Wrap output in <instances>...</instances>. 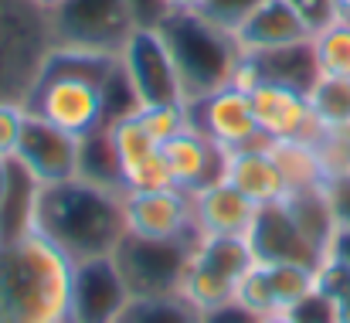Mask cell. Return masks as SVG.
Segmentation results:
<instances>
[{
  "label": "cell",
  "instance_id": "obj_1",
  "mask_svg": "<svg viewBox=\"0 0 350 323\" xmlns=\"http://www.w3.org/2000/svg\"><path fill=\"white\" fill-rule=\"evenodd\" d=\"M72 269L38 228L0 238V323H68Z\"/></svg>",
  "mask_w": 350,
  "mask_h": 323
},
{
  "label": "cell",
  "instance_id": "obj_2",
  "mask_svg": "<svg viewBox=\"0 0 350 323\" xmlns=\"http://www.w3.org/2000/svg\"><path fill=\"white\" fill-rule=\"evenodd\" d=\"M31 228L55 242L72 262L113 255L126 235L122 194L82 177L38 188Z\"/></svg>",
  "mask_w": 350,
  "mask_h": 323
},
{
  "label": "cell",
  "instance_id": "obj_3",
  "mask_svg": "<svg viewBox=\"0 0 350 323\" xmlns=\"http://www.w3.org/2000/svg\"><path fill=\"white\" fill-rule=\"evenodd\" d=\"M153 24L160 27L174 55L187 103L221 86H232L234 72L245 58L241 48L234 44V34L211 24L204 14H180V10H163L153 17Z\"/></svg>",
  "mask_w": 350,
  "mask_h": 323
},
{
  "label": "cell",
  "instance_id": "obj_4",
  "mask_svg": "<svg viewBox=\"0 0 350 323\" xmlns=\"http://www.w3.org/2000/svg\"><path fill=\"white\" fill-rule=\"evenodd\" d=\"M51 44V21L38 3L0 0V99L24 103Z\"/></svg>",
  "mask_w": 350,
  "mask_h": 323
},
{
  "label": "cell",
  "instance_id": "obj_5",
  "mask_svg": "<svg viewBox=\"0 0 350 323\" xmlns=\"http://www.w3.org/2000/svg\"><path fill=\"white\" fill-rule=\"evenodd\" d=\"M55 44L119 55L139 17V0H62L51 14Z\"/></svg>",
  "mask_w": 350,
  "mask_h": 323
},
{
  "label": "cell",
  "instance_id": "obj_6",
  "mask_svg": "<svg viewBox=\"0 0 350 323\" xmlns=\"http://www.w3.org/2000/svg\"><path fill=\"white\" fill-rule=\"evenodd\" d=\"M194 245L198 238H139L126 231L113 259L133 296H167L180 293Z\"/></svg>",
  "mask_w": 350,
  "mask_h": 323
},
{
  "label": "cell",
  "instance_id": "obj_7",
  "mask_svg": "<svg viewBox=\"0 0 350 323\" xmlns=\"http://www.w3.org/2000/svg\"><path fill=\"white\" fill-rule=\"evenodd\" d=\"M119 68L136 96L139 106H167V103H187L174 55L153 21H139L126 44L119 48Z\"/></svg>",
  "mask_w": 350,
  "mask_h": 323
},
{
  "label": "cell",
  "instance_id": "obj_8",
  "mask_svg": "<svg viewBox=\"0 0 350 323\" xmlns=\"http://www.w3.org/2000/svg\"><path fill=\"white\" fill-rule=\"evenodd\" d=\"M79 140L82 136H75V133H68V129L27 112L24 126H21L14 164L38 188L72 181V177H79Z\"/></svg>",
  "mask_w": 350,
  "mask_h": 323
},
{
  "label": "cell",
  "instance_id": "obj_9",
  "mask_svg": "<svg viewBox=\"0 0 350 323\" xmlns=\"http://www.w3.org/2000/svg\"><path fill=\"white\" fill-rule=\"evenodd\" d=\"M129 300L133 293L113 255L75 262L72 293H68V323H116Z\"/></svg>",
  "mask_w": 350,
  "mask_h": 323
},
{
  "label": "cell",
  "instance_id": "obj_10",
  "mask_svg": "<svg viewBox=\"0 0 350 323\" xmlns=\"http://www.w3.org/2000/svg\"><path fill=\"white\" fill-rule=\"evenodd\" d=\"M187 116H191L194 129H201L204 136H211L225 150H245V146L269 143L258 129V119H255L248 92H241L238 86H221L208 96L191 99Z\"/></svg>",
  "mask_w": 350,
  "mask_h": 323
},
{
  "label": "cell",
  "instance_id": "obj_11",
  "mask_svg": "<svg viewBox=\"0 0 350 323\" xmlns=\"http://www.w3.org/2000/svg\"><path fill=\"white\" fill-rule=\"evenodd\" d=\"M122 215L126 231L139 238H201L194 224V198L180 188L126 191Z\"/></svg>",
  "mask_w": 350,
  "mask_h": 323
},
{
  "label": "cell",
  "instance_id": "obj_12",
  "mask_svg": "<svg viewBox=\"0 0 350 323\" xmlns=\"http://www.w3.org/2000/svg\"><path fill=\"white\" fill-rule=\"evenodd\" d=\"M255 119L262 136L272 140H313L320 136V126L313 119V109L306 99V89L275 82V79H258L248 92Z\"/></svg>",
  "mask_w": 350,
  "mask_h": 323
},
{
  "label": "cell",
  "instance_id": "obj_13",
  "mask_svg": "<svg viewBox=\"0 0 350 323\" xmlns=\"http://www.w3.org/2000/svg\"><path fill=\"white\" fill-rule=\"evenodd\" d=\"M313 24L293 0H262L234 31V44L241 55H269L293 44H310Z\"/></svg>",
  "mask_w": 350,
  "mask_h": 323
},
{
  "label": "cell",
  "instance_id": "obj_14",
  "mask_svg": "<svg viewBox=\"0 0 350 323\" xmlns=\"http://www.w3.org/2000/svg\"><path fill=\"white\" fill-rule=\"evenodd\" d=\"M160 153L170 167L174 188H180L187 194H194V191H201V188L225 177L228 150L221 143H215L211 136H204L201 129H194V126H187L184 133L160 143Z\"/></svg>",
  "mask_w": 350,
  "mask_h": 323
},
{
  "label": "cell",
  "instance_id": "obj_15",
  "mask_svg": "<svg viewBox=\"0 0 350 323\" xmlns=\"http://www.w3.org/2000/svg\"><path fill=\"white\" fill-rule=\"evenodd\" d=\"M248 245L255 252V262H303L313 269L323 262V252L299 231L282 201L258 208L255 224L248 231Z\"/></svg>",
  "mask_w": 350,
  "mask_h": 323
},
{
  "label": "cell",
  "instance_id": "obj_16",
  "mask_svg": "<svg viewBox=\"0 0 350 323\" xmlns=\"http://www.w3.org/2000/svg\"><path fill=\"white\" fill-rule=\"evenodd\" d=\"M194 224L198 235H234V238H248L258 205L248 201L238 188H232L225 177L194 191Z\"/></svg>",
  "mask_w": 350,
  "mask_h": 323
},
{
  "label": "cell",
  "instance_id": "obj_17",
  "mask_svg": "<svg viewBox=\"0 0 350 323\" xmlns=\"http://www.w3.org/2000/svg\"><path fill=\"white\" fill-rule=\"evenodd\" d=\"M225 181H228L232 188H238L248 201H255L258 208L279 205V201H286V194H289L286 177H282L275 157L269 153V143L245 146V150H228Z\"/></svg>",
  "mask_w": 350,
  "mask_h": 323
},
{
  "label": "cell",
  "instance_id": "obj_18",
  "mask_svg": "<svg viewBox=\"0 0 350 323\" xmlns=\"http://www.w3.org/2000/svg\"><path fill=\"white\" fill-rule=\"evenodd\" d=\"M269 153L275 157L282 177H286V188L289 194L293 191H310V188H323L330 170H327V160L320 157L317 143L313 140H272L269 143Z\"/></svg>",
  "mask_w": 350,
  "mask_h": 323
},
{
  "label": "cell",
  "instance_id": "obj_19",
  "mask_svg": "<svg viewBox=\"0 0 350 323\" xmlns=\"http://www.w3.org/2000/svg\"><path fill=\"white\" fill-rule=\"evenodd\" d=\"M79 177L92 181L99 188H109L126 194L122 184V170H119V157H116V143H113V126L103 122L92 133H85L79 140Z\"/></svg>",
  "mask_w": 350,
  "mask_h": 323
},
{
  "label": "cell",
  "instance_id": "obj_20",
  "mask_svg": "<svg viewBox=\"0 0 350 323\" xmlns=\"http://www.w3.org/2000/svg\"><path fill=\"white\" fill-rule=\"evenodd\" d=\"M286 211L293 215V221L299 224V231L323 252L327 259V248H330V238L337 231V218H334V208H330V198L323 188H310V191H293L286 194Z\"/></svg>",
  "mask_w": 350,
  "mask_h": 323
},
{
  "label": "cell",
  "instance_id": "obj_21",
  "mask_svg": "<svg viewBox=\"0 0 350 323\" xmlns=\"http://www.w3.org/2000/svg\"><path fill=\"white\" fill-rule=\"evenodd\" d=\"M306 99L313 109V119L320 133L350 129V79L340 75H317L306 89Z\"/></svg>",
  "mask_w": 350,
  "mask_h": 323
},
{
  "label": "cell",
  "instance_id": "obj_22",
  "mask_svg": "<svg viewBox=\"0 0 350 323\" xmlns=\"http://www.w3.org/2000/svg\"><path fill=\"white\" fill-rule=\"evenodd\" d=\"M116 323H204V310L180 293L167 296H133Z\"/></svg>",
  "mask_w": 350,
  "mask_h": 323
},
{
  "label": "cell",
  "instance_id": "obj_23",
  "mask_svg": "<svg viewBox=\"0 0 350 323\" xmlns=\"http://www.w3.org/2000/svg\"><path fill=\"white\" fill-rule=\"evenodd\" d=\"M313 48V62L320 75H340L350 79V21L347 17H330L327 24H320L310 38Z\"/></svg>",
  "mask_w": 350,
  "mask_h": 323
},
{
  "label": "cell",
  "instance_id": "obj_24",
  "mask_svg": "<svg viewBox=\"0 0 350 323\" xmlns=\"http://www.w3.org/2000/svg\"><path fill=\"white\" fill-rule=\"evenodd\" d=\"M262 272L279 313H289L299 300H306L317 289V269L303 262H262Z\"/></svg>",
  "mask_w": 350,
  "mask_h": 323
},
{
  "label": "cell",
  "instance_id": "obj_25",
  "mask_svg": "<svg viewBox=\"0 0 350 323\" xmlns=\"http://www.w3.org/2000/svg\"><path fill=\"white\" fill-rule=\"evenodd\" d=\"M234 286H238L234 279L215 272V269H208V266H201V262L191 255V262H187V269H184V279H180V296H187L194 307H201L204 313H211V310L232 307Z\"/></svg>",
  "mask_w": 350,
  "mask_h": 323
},
{
  "label": "cell",
  "instance_id": "obj_26",
  "mask_svg": "<svg viewBox=\"0 0 350 323\" xmlns=\"http://www.w3.org/2000/svg\"><path fill=\"white\" fill-rule=\"evenodd\" d=\"M109 126H113V143H116L122 184H126V177H129L136 167H143L146 160H153V157L160 153V143L146 133V126L139 122L136 112H129V116H122V119H113Z\"/></svg>",
  "mask_w": 350,
  "mask_h": 323
},
{
  "label": "cell",
  "instance_id": "obj_27",
  "mask_svg": "<svg viewBox=\"0 0 350 323\" xmlns=\"http://www.w3.org/2000/svg\"><path fill=\"white\" fill-rule=\"evenodd\" d=\"M139 122L146 126V133L157 140V143H167L170 136L184 133L191 126V116H187V103H167V106H139L136 109Z\"/></svg>",
  "mask_w": 350,
  "mask_h": 323
},
{
  "label": "cell",
  "instance_id": "obj_28",
  "mask_svg": "<svg viewBox=\"0 0 350 323\" xmlns=\"http://www.w3.org/2000/svg\"><path fill=\"white\" fill-rule=\"evenodd\" d=\"M234 307H241L245 313L252 317H265V313H279L275 303H272V293H269V283H265V272H262V262H255L234 286Z\"/></svg>",
  "mask_w": 350,
  "mask_h": 323
},
{
  "label": "cell",
  "instance_id": "obj_29",
  "mask_svg": "<svg viewBox=\"0 0 350 323\" xmlns=\"http://www.w3.org/2000/svg\"><path fill=\"white\" fill-rule=\"evenodd\" d=\"M258 3H262V0H208L201 14H204L211 24H218L221 31L234 34V31L241 27V21H245Z\"/></svg>",
  "mask_w": 350,
  "mask_h": 323
},
{
  "label": "cell",
  "instance_id": "obj_30",
  "mask_svg": "<svg viewBox=\"0 0 350 323\" xmlns=\"http://www.w3.org/2000/svg\"><path fill=\"white\" fill-rule=\"evenodd\" d=\"M27 109L17 99H0V160H14Z\"/></svg>",
  "mask_w": 350,
  "mask_h": 323
},
{
  "label": "cell",
  "instance_id": "obj_31",
  "mask_svg": "<svg viewBox=\"0 0 350 323\" xmlns=\"http://www.w3.org/2000/svg\"><path fill=\"white\" fill-rule=\"evenodd\" d=\"M289 317L296 323H337V307H334L330 296H323L320 289H313L306 300H299L289 310Z\"/></svg>",
  "mask_w": 350,
  "mask_h": 323
},
{
  "label": "cell",
  "instance_id": "obj_32",
  "mask_svg": "<svg viewBox=\"0 0 350 323\" xmlns=\"http://www.w3.org/2000/svg\"><path fill=\"white\" fill-rule=\"evenodd\" d=\"M327 198H330V208H334V218L337 224H347L350 228V170H337L327 177L323 184Z\"/></svg>",
  "mask_w": 350,
  "mask_h": 323
},
{
  "label": "cell",
  "instance_id": "obj_33",
  "mask_svg": "<svg viewBox=\"0 0 350 323\" xmlns=\"http://www.w3.org/2000/svg\"><path fill=\"white\" fill-rule=\"evenodd\" d=\"M293 3L306 14V21H310L313 27H320V24H327L330 17H337L334 0H293Z\"/></svg>",
  "mask_w": 350,
  "mask_h": 323
},
{
  "label": "cell",
  "instance_id": "obj_34",
  "mask_svg": "<svg viewBox=\"0 0 350 323\" xmlns=\"http://www.w3.org/2000/svg\"><path fill=\"white\" fill-rule=\"evenodd\" d=\"M327 259H337L340 266L350 269V228L347 224H337V231L330 238V248H327Z\"/></svg>",
  "mask_w": 350,
  "mask_h": 323
},
{
  "label": "cell",
  "instance_id": "obj_35",
  "mask_svg": "<svg viewBox=\"0 0 350 323\" xmlns=\"http://www.w3.org/2000/svg\"><path fill=\"white\" fill-rule=\"evenodd\" d=\"M255 317L252 313H245L241 307H221V310H211V313H204V323H252Z\"/></svg>",
  "mask_w": 350,
  "mask_h": 323
},
{
  "label": "cell",
  "instance_id": "obj_36",
  "mask_svg": "<svg viewBox=\"0 0 350 323\" xmlns=\"http://www.w3.org/2000/svg\"><path fill=\"white\" fill-rule=\"evenodd\" d=\"M157 3V14L163 10H180V14H201L208 0H153Z\"/></svg>",
  "mask_w": 350,
  "mask_h": 323
},
{
  "label": "cell",
  "instance_id": "obj_37",
  "mask_svg": "<svg viewBox=\"0 0 350 323\" xmlns=\"http://www.w3.org/2000/svg\"><path fill=\"white\" fill-rule=\"evenodd\" d=\"M7 191H10V160H0V208L7 201Z\"/></svg>",
  "mask_w": 350,
  "mask_h": 323
},
{
  "label": "cell",
  "instance_id": "obj_38",
  "mask_svg": "<svg viewBox=\"0 0 350 323\" xmlns=\"http://www.w3.org/2000/svg\"><path fill=\"white\" fill-rule=\"evenodd\" d=\"M337 307V323H350V289L334 303Z\"/></svg>",
  "mask_w": 350,
  "mask_h": 323
},
{
  "label": "cell",
  "instance_id": "obj_39",
  "mask_svg": "<svg viewBox=\"0 0 350 323\" xmlns=\"http://www.w3.org/2000/svg\"><path fill=\"white\" fill-rule=\"evenodd\" d=\"M252 323H296L289 313H265V317H255Z\"/></svg>",
  "mask_w": 350,
  "mask_h": 323
},
{
  "label": "cell",
  "instance_id": "obj_40",
  "mask_svg": "<svg viewBox=\"0 0 350 323\" xmlns=\"http://www.w3.org/2000/svg\"><path fill=\"white\" fill-rule=\"evenodd\" d=\"M334 10H337L340 17H347L350 21V0H334Z\"/></svg>",
  "mask_w": 350,
  "mask_h": 323
},
{
  "label": "cell",
  "instance_id": "obj_41",
  "mask_svg": "<svg viewBox=\"0 0 350 323\" xmlns=\"http://www.w3.org/2000/svg\"><path fill=\"white\" fill-rule=\"evenodd\" d=\"M31 3H38V7L44 10V14H51V10H55V7H58L62 0H31Z\"/></svg>",
  "mask_w": 350,
  "mask_h": 323
}]
</instances>
